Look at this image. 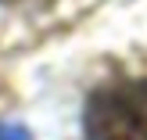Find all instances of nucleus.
Returning a JSON list of instances; mask_svg holds the SVG:
<instances>
[{
  "label": "nucleus",
  "instance_id": "f257e3e1",
  "mask_svg": "<svg viewBox=\"0 0 147 140\" xmlns=\"http://www.w3.org/2000/svg\"><path fill=\"white\" fill-rule=\"evenodd\" d=\"M86 140H147V76L100 83L86 97Z\"/></svg>",
  "mask_w": 147,
  "mask_h": 140
},
{
  "label": "nucleus",
  "instance_id": "f03ea898",
  "mask_svg": "<svg viewBox=\"0 0 147 140\" xmlns=\"http://www.w3.org/2000/svg\"><path fill=\"white\" fill-rule=\"evenodd\" d=\"M0 140H32V133L18 122H0Z\"/></svg>",
  "mask_w": 147,
  "mask_h": 140
}]
</instances>
